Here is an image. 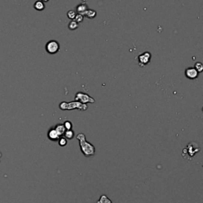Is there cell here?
<instances>
[{"mask_svg":"<svg viewBox=\"0 0 203 203\" xmlns=\"http://www.w3.org/2000/svg\"><path fill=\"white\" fill-rule=\"evenodd\" d=\"M97 203H113L110 199L105 195V194H103V195H101L100 198L97 201Z\"/></svg>","mask_w":203,"mask_h":203,"instance_id":"4fadbf2b","label":"cell"},{"mask_svg":"<svg viewBox=\"0 0 203 203\" xmlns=\"http://www.w3.org/2000/svg\"><path fill=\"white\" fill-rule=\"evenodd\" d=\"M78 27H79V23H77L75 21H72V22L69 23V25H68V28L70 29H72V30L76 29Z\"/></svg>","mask_w":203,"mask_h":203,"instance_id":"9a60e30c","label":"cell"},{"mask_svg":"<svg viewBox=\"0 0 203 203\" xmlns=\"http://www.w3.org/2000/svg\"><path fill=\"white\" fill-rule=\"evenodd\" d=\"M63 125L65 127L66 130H70L72 128V123L70 121H66L65 122L63 123Z\"/></svg>","mask_w":203,"mask_h":203,"instance_id":"ac0fdd59","label":"cell"},{"mask_svg":"<svg viewBox=\"0 0 203 203\" xmlns=\"http://www.w3.org/2000/svg\"><path fill=\"white\" fill-rule=\"evenodd\" d=\"M34 8H35L37 11H42L45 8V5L44 2H42V1H37V2H35V4H34Z\"/></svg>","mask_w":203,"mask_h":203,"instance_id":"30bf717a","label":"cell"},{"mask_svg":"<svg viewBox=\"0 0 203 203\" xmlns=\"http://www.w3.org/2000/svg\"><path fill=\"white\" fill-rule=\"evenodd\" d=\"M63 137L66 138L67 140H72V139H73L75 137V133L74 132L72 131V129H70V130H66L65 133H64V134H63Z\"/></svg>","mask_w":203,"mask_h":203,"instance_id":"7c38bea8","label":"cell"},{"mask_svg":"<svg viewBox=\"0 0 203 203\" xmlns=\"http://www.w3.org/2000/svg\"><path fill=\"white\" fill-rule=\"evenodd\" d=\"M68 18H70V19H75V16H76V13H75V11H70L68 12Z\"/></svg>","mask_w":203,"mask_h":203,"instance_id":"e0dca14e","label":"cell"},{"mask_svg":"<svg viewBox=\"0 0 203 203\" xmlns=\"http://www.w3.org/2000/svg\"><path fill=\"white\" fill-rule=\"evenodd\" d=\"M75 19V22H76L77 23H80V22H83V16L82 15V14H76Z\"/></svg>","mask_w":203,"mask_h":203,"instance_id":"ffe728a7","label":"cell"},{"mask_svg":"<svg viewBox=\"0 0 203 203\" xmlns=\"http://www.w3.org/2000/svg\"><path fill=\"white\" fill-rule=\"evenodd\" d=\"M41 1L43 2H48V1H49V0H41Z\"/></svg>","mask_w":203,"mask_h":203,"instance_id":"44dd1931","label":"cell"},{"mask_svg":"<svg viewBox=\"0 0 203 203\" xmlns=\"http://www.w3.org/2000/svg\"><path fill=\"white\" fill-rule=\"evenodd\" d=\"M76 138L79 140L81 152L86 157H91L95 154V147L86 140V136L83 133H79Z\"/></svg>","mask_w":203,"mask_h":203,"instance_id":"6da1fadb","label":"cell"},{"mask_svg":"<svg viewBox=\"0 0 203 203\" xmlns=\"http://www.w3.org/2000/svg\"><path fill=\"white\" fill-rule=\"evenodd\" d=\"M1 156H2V153L0 152V157H1Z\"/></svg>","mask_w":203,"mask_h":203,"instance_id":"7402d4cb","label":"cell"},{"mask_svg":"<svg viewBox=\"0 0 203 203\" xmlns=\"http://www.w3.org/2000/svg\"><path fill=\"white\" fill-rule=\"evenodd\" d=\"M48 137L50 140L57 141L60 138V136L59 135V133H57V130L53 128V129H49V131L48 132Z\"/></svg>","mask_w":203,"mask_h":203,"instance_id":"ba28073f","label":"cell"},{"mask_svg":"<svg viewBox=\"0 0 203 203\" xmlns=\"http://www.w3.org/2000/svg\"><path fill=\"white\" fill-rule=\"evenodd\" d=\"M58 144L60 147H64L68 144V140L64 138L63 137H60L59 140H58Z\"/></svg>","mask_w":203,"mask_h":203,"instance_id":"5bb4252c","label":"cell"},{"mask_svg":"<svg viewBox=\"0 0 203 203\" xmlns=\"http://www.w3.org/2000/svg\"><path fill=\"white\" fill-rule=\"evenodd\" d=\"M46 51L49 54H55L60 49V45L57 41H49L45 45Z\"/></svg>","mask_w":203,"mask_h":203,"instance_id":"5b68a950","label":"cell"},{"mask_svg":"<svg viewBox=\"0 0 203 203\" xmlns=\"http://www.w3.org/2000/svg\"><path fill=\"white\" fill-rule=\"evenodd\" d=\"M86 9H87V6H86V5L81 4L79 5V7H77V11H78V12H79V13L81 14H83L84 11H86Z\"/></svg>","mask_w":203,"mask_h":203,"instance_id":"d6986e66","label":"cell"},{"mask_svg":"<svg viewBox=\"0 0 203 203\" xmlns=\"http://www.w3.org/2000/svg\"><path fill=\"white\" fill-rule=\"evenodd\" d=\"M60 109L62 110H72V109H78L80 110H87L88 109V106L86 104L75 101V102H71V103H66V102H62L60 104Z\"/></svg>","mask_w":203,"mask_h":203,"instance_id":"7a4b0ae2","label":"cell"},{"mask_svg":"<svg viewBox=\"0 0 203 203\" xmlns=\"http://www.w3.org/2000/svg\"><path fill=\"white\" fill-rule=\"evenodd\" d=\"M200 152V147L195 142H191L188 144L186 149L183 150V156L186 159H191L197 153Z\"/></svg>","mask_w":203,"mask_h":203,"instance_id":"3957f363","label":"cell"},{"mask_svg":"<svg viewBox=\"0 0 203 203\" xmlns=\"http://www.w3.org/2000/svg\"><path fill=\"white\" fill-rule=\"evenodd\" d=\"M186 76L190 79H195L198 76V72L194 68H186L185 71Z\"/></svg>","mask_w":203,"mask_h":203,"instance_id":"52a82bcc","label":"cell"},{"mask_svg":"<svg viewBox=\"0 0 203 203\" xmlns=\"http://www.w3.org/2000/svg\"><path fill=\"white\" fill-rule=\"evenodd\" d=\"M54 129L57 130V133H59V135L60 136V137H62L66 131V129H65V127H64V125H63V124L57 125L55 126Z\"/></svg>","mask_w":203,"mask_h":203,"instance_id":"9c48e42d","label":"cell"},{"mask_svg":"<svg viewBox=\"0 0 203 203\" xmlns=\"http://www.w3.org/2000/svg\"><path fill=\"white\" fill-rule=\"evenodd\" d=\"M82 15H85L87 16L88 18H93L95 17V15H96V12L94 11H93V10H88L87 11H84L83 14H82Z\"/></svg>","mask_w":203,"mask_h":203,"instance_id":"8fae6325","label":"cell"},{"mask_svg":"<svg viewBox=\"0 0 203 203\" xmlns=\"http://www.w3.org/2000/svg\"><path fill=\"white\" fill-rule=\"evenodd\" d=\"M194 67H195V69H196L197 72H202L203 65H202V63H200V62H197V63H195Z\"/></svg>","mask_w":203,"mask_h":203,"instance_id":"2e32d148","label":"cell"},{"mask_svg":"<svg viewBox=\"0 0 203 203\" xmlns=\"http://www.w3.org/2000/svg\"><path fill=\"white\" fill-rule=\"evenodd\" d=\"M138 59H139V65L140 67H144V66L147 65L150 62L151 53H149V52H145V53L140 55L138 57Z\"/></svg>","mask_w":203,"mask_h":203,"instance_id":"8992f818","label":"cell"},{"mask_svg":"<svg viewBox=\"0 0 203 203\" xmlns=\"http://www.w3.org/2000/svg\"><path fill=\"white\" fill-rule=\"evenodd\" d=\"M75 101L80 102V103H83V104H86V103H95V100H94V98L90 96V95H88V94H85V93H83V92H78V93L75 94Z\"/></svg>","mask_w":203,"mask_h":203,"instance_id":"277c9868","label":"cell"}]
</instances>
